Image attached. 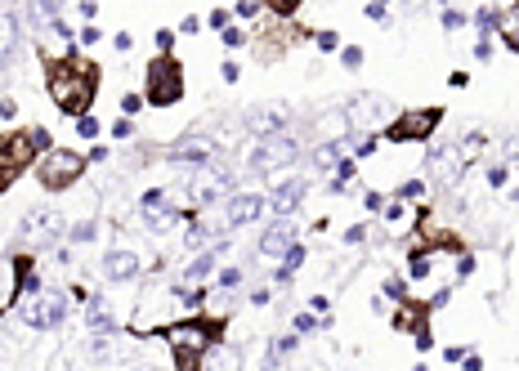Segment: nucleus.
<instances>
[{
  "label": "nucleus",
  "mask_w": 519,
  "mask_h": 371,
  "mask_svg": "<svg viewBox=\"0 0 519 371\" xmlns=\"http://www.w3.org/2000/svg\"><path fill=\"white\" fill-rule=\"evenodd\" d=\"M475 59H479V63H488V59H493V41H488V36H479V41H475Z\"/></svg>",
  "instance_id": "obj_42"
},
{
  "label": "nucleus",
  "mask_w": 519,
  "mask_h": 371,
  "mask_svg": "<svg viewBox=\"0 0 519 371\" xmlns=\"http://www.w3.org/2000/svg\"><path fill=\"white\" fill-rule=\"evenodd\" d=\"M300 157V139L291 130H273V134H260L256 143L246 148V166L251 171H260V175H269V171H282V166H291Z\"/></svg>",
  "instance_id": "obj_5"
},
{
  "label": "nucleus",
  "mask_w": 519,
  "mask_h": 371,
  "mask_svg": "<svg viewBox=\"0 0 519 371\" xmlns=\"http://www.w3.org/2000/svg\"><path fill=\"white\" fill-rule=\"evenodd\" d=\"M264 210H269V197H260V193H228V201H224V224L228 228H246V224H256Z\"/></svg>",
  "instance_id": "obj_12"
},
{
  "label": "nucleus",
  "mask_w": 519,
  "mask_h": 371,
  "mask_svg": "<svg viewBox=\"0 0 519 371\" xmlns=\"http://www.w3.org/2000/svg\"><path fill=\"white\" fill-rule=\"evenodd\" d=\"M179 31H183V36H193V31H202V19H193V14H183V19H179Z\"/></svg>",
  "instance_id": "obj_45"
},
{
  "label": "nucleus",
  "mask_w": 519,
  "mask_h": 371,
  "mask_svg": "<svg viewBox=\"0 0 519 371\" xmlns=\"http://www.w3.org/2000/svg\"><path fill=\"white\" fill-rule=\"evenodd\" d=\"M228 23H233V9H211L206 14V27H215V31H224Z\"/></svg>",
  "instance_id": "obj_33"
},
{
  "label": "nucleus",
  "mask_w": 519,
  "mask_h": 371,
  "mask_svg": "<svg viewBox=\"0 0 519 371\" xmlns=\"http://www.w3.org/2000/svg\"><path fill=\"white\" fill-rule=\"evenodd\" d=\"M506 179H510L506 166H488V183H493V188H506Z\"/></svg>",
  "instance_id": "obj_40"
},
{
  "label": "nucleus",
  "mask_w": 519,
  "mask_h": 371,
  "mask_svg": "<svg viewBox=\"0 0 519 371\" xmlns=\"http://www.w3.org/2000/svg\"><path fill=\"white\" fill-rule=\"evenodd\" d=\"M215 157H220V148H215V139H211V134H183V139L171 148V157H166V161H171L175 166V171H202V166H211Z\"/></svg>",
  "instance_id": "obj_9"
},
{
  "label": "nucleus",
  "mask_w": 519,
  "mask_h": 371,
  "mask_svg": "<svg viewBox=\"0 0 519 371\" xmlns=\"http://www.w3.org/2000/svg\"><path fill=\"white\" fill-rule=\"evenodd\" d=\"M220 322H175L171 331H166V345H171V353H175V367L179 371H197L206 362V349L220 340Z\"/></svg>",
  "instance_id": "obj_2"
},
{
  "label": "nucleus",
  "mask_w": 519,
  "mask_h": 371,
  "mask_svg": "<svg viewBox=\"0 0 519 371\" xmlns=\"http://www.w3.org/2000/svg\"><path fill=\"white\" fill-rule=\"evenodd\" d=\"M233 19H260V0H238V9H233Z\"/></svg>",
  "instance_id": "obj_32"
},
{
  "label": "nucleus",
  "mask_w": 519,
  "mask_h": 371,
  "mask_svg": "<svg viewBox=\"0 0 519 371\" xmlns=\"http://www.w3.org/2000/svg\"><path fill=\"white\" fill-rule=\"evenodd\" d=\"M130 45H135V41H130V31H116V36H112V49H116V54H126Z\"/></svg>",
  "instance_id": "obj_48"
},
{
  "label": "nucleus",
  "mask_w": 519,
  "mask_h": 371,
  "mask_svg": "<svg viewBox=\"0 0 519 371\" xmlns=\"http://www.w3.org/2000/svg\"><path fill=\"white\" fill-rule=\"evenodd\" d=\"M86 166H90V157L72 153V148H45L31 171H36V183H41L45 193H68L72 183H81Z\"/></svg>",
  "instance_id": "obj_3"
},
{
  "label": "nucleus",
  "mask_w": 519,
  "mask_h": 371,
  "mask_svg": "<svg viewBox=\"0 0 519 371\" xmlns=\"http://www.w3.org/2000/svg\"><path fill=\"white\" fill-rule=\"evenodd\" d=\"M19 36H23V23H19V14H9V9H0V72L14 63V54H19Z\"/></svg>",
  "instance_id": "obj_18"
},
{
  "label": "nucleus",
  "mask_w": 519,
  "mask_h": 371,
  "mask_svg": "<svg viewBox=\"0 0 519 371\" xmlns=\"http://www.w3.org/2000/svg\"><path fill=\"white\" fill-rule=\"evenodd\" d=\"M501 41H506L515 54H519V0H515V9H510V19L501 23Z\"/></svg>",
  "instance_id": "obj_24"
},
{
  "label": "nucleus",
  "mask_w": 519,
  "mask_h": 371,
  "mask_svg": "<svg viewBox=\"0 0 519 371\" xmlns=\"http://www.w3.org/2000/svg\"><path fill=\"white\" fill-rule=\"evenodd\" d=\"M68 238H72L76 246H86V242H94V238H99V228L90 224V219H76V224L68 228Z\"/></svg>",
  "instance_id": "obj_26"
},
{
  "label": "nucleus",
  "mask_w": 519,
  "mask_h": 371,
  "mask_svg": "<svg viewBox=\"0 0 519 371\" xmlns=\"http://www.w3.org/2000/svg\"><path fill=\"white\" fill-rule=\"evenodd\" d=\"M448 86H452V90H465V86H470V76H465V72H452Z\"/></svg>",
  "instance_id": "obj_58"
},
{
  "label": "nucleus",
  "mask_w": 519,
  "mask_h": 371,
  "mask_svg": "<svg viewBox=\"0 0 519 371\" xmlns=\"http://www.w3.org/2000/svg\"><path fill=\"white\" fill-rule=\"evenodd\" d=\"M305 193H309V179H305V175L282 179L278 188H273V197H269V210H273V215H291L300 201H305Z\"/></svg>",
  "instance_id": "obj_16"
},
{
  "label": "nucleus",
  "mask_w": 519,
  "mask_h": 371,
  "mask_svg": "<svg viewBox=\"0 0 519 371\" xmlns=\"http://www.w3.org/2000/svg\"><path fill=\"white\" fill-rule=\"evenodd\" d=\"M341 63L349 67V72H358V67H363V49H358V45H345V49H341Z\"/></svg>",
  "instance_id": "obj_29"
},
{
  "label": "nucleus",
  "mask_w": 519,
  "mask_h": 371,
  "mask_svg": "<svg viewBox=\"0 0 519 371\" xmlns=\"http://www.w3.org/2000/svg\"><path fill=\"white\" fill-rule=\"evenodd\" d=\"M363 238H367V224H354V228H349V233H345V242H349V246H358Z\"/></svg>",
  "instance_id": "obj_52"
},
{
  "label": "nucleus",
  "mask_w": 519,
  "mask_h": 371,
  "mask_svg": "<svg viewBox=\"0 0 519 371\" xmlns=\"http://www.w3.org/2000/svg\"><path fill=\"white\" fill-rule=\"evenodd\" d=\"M121 108H126V116H130V112H139V108H143V94H126V98H121Z\"/></svg>",
  "instance_id": "obj_51"
},
{
  "label": "nucleus",
  "mask_w": 519,
  "mask_h": 371,
  "mask_svg": "<svg viewBox=\"0 0 519 371\" xmlns=\"http://www.w3.org/2000/svg\"><path fill=\"white\" fill-rule=\"evenodd\" d=\"M448 300H452V286H443V291H434V295H430V309H443Z\"/></svg>",
  "instance_id": "obj_50"
},
{
  "label": "nucleus",
  "mask_w": 519,
  "mask_h": 371,
  "mask_svg": "<svg viewBox=\"0 0 519 371\" xmlns=\"http://www.w3.org/2000/svg\"><path fill=\"white\" fill-rule=\"evenodd\" d=\"M108 134H112V139H130V134H135V121H130V116H121V121L108 126Z\"/></svg>",
  "instance_id": "obj_36"
},
{
  "label": "nucleus",
  "mask_w": 519,
  "mask_h": 371,
  "mask_svg": "<svg viewBox=\"0 0 519 371\" xmlns=\"http://www.w3.org/2000/svg\"><path fill=\"white\" fill-rule=\"evenodd\" d=\"M363 206H367V210H385V201H381V193L367 188V193H363Z\"/></svg>",
  "instance_id": "obj_49"
},
{
  "label": "nucleus",
  "mask_w": 519,
  "mask_h": 371,
  "mask_svg": "<svg viewBox=\"0 0 519 371\" xmlns=\"http://www.w3.org/2000/svg\"><path fill=\"white\" fill-rule=\"evenodd\" d=\"M171 45H175V31H157V49H161V54H166Z\"/></svg>",
  "instance_id": "obj_59"
},
{
  "label": "nucleus",
  "mask_w": 519,
  "mask_h": 371,
  "mask_svg": "<svg viewBox=\"0 0 519 371\" xmlns=\"http://www.w3.org/2000/svg\"><path fill=\"white\" fill-rule=\"evenodd\" d=\"M385 300H398V305H403V300H408V282L390 278V282H385Z\"/></svg>",
  "instance_id": "obj_28"
},
{
  "label": "nucleus",
  "mask_w": 519,
  "mask_h": 371,
  "mask_svg": "<svg viewBox=\"0 0 519 371\" xmlns=\"http://www.w3.org/2000/svg\"><path fill=\"white\" fill-rule=\"evenodd\" d=\"M59 5H63V0H27V19H31V27L59 23Z\"/></svg>",
  "instance_id": "obj_20"
},
{
  "label": "nucleus",
  "mask_w": 519,
  "mask_h": 371,
  "mask_svg": "<svg viewBox=\"0 0 519 371\" xmlns=\"http://www.w3.org/2000/svg\"><path fill=\"white\" fill-rule=\"evenodd\" d=\"M72 126H76V134H81V139H94V134H99V121H94L90 112H86V116H76Z\"/></svg>",
  "instance_id": "obj_31"
},
{
  "label": "nucleus",
  "mask_w": 519,
  "mask_h": 371,
  "mask_svg": "<svg viewBox=\"0 0 519 371\" xmlns=\"http://www.w3.org/2000/svg\"><path fill=\"white\" fill-rule=\"evenodd\" d=\"M475 273V255H461L457 260V278H470Z\"/></svg>",
  "instance_id": "obj_53"
},
{
  "label": "nucleus",
  "mask_w": 519,
  "mask_h": 371,
  "mask_svg": "<svg viewBox=\"0 0 519 371\" xmlns=\"http://www.w3.org/2000/svg\"><path fill=\"white\" fill-rule=\"evenodd\" d=\"M31 143H36L41 153H45V148H54V143H49V130H45V126H31Z\"/></svg>",
  "instance_id": "obj_43"
},
{
  "label": "nucleus",
  "mask_w": 519,
  "mask_h": 371,
  "mask_svg": "<svg viewBox=\"0 0 519 371\" xmlns=\"http://www.w3.org/2000/svg\"><path fill=\"white\" fill-rule=\"evenodd\" d=\"M81 45H99V27L86 23V31H81Z\"/></svg>",
  "instance_id": "obj_56"
},
{
  "label": "nucleus",
  "mask_w": 519,
  "mask_h": 371,
  "mask_svg": "<svg viewBox=\"0 0 519 371\" xmlns=\"http://www.w3.org/2000/svg\"><path fill=\"white\" fill-rule=\"evenodd\" d=\"M421 327H425V313L412 309L408 300H403V305H398V313H394V331H412V335H416Z\"/></svg>",
  "instance_id": "obj_21"
},
{
  "label": "nucleus",
  "mask_w": 519,
  "mask_h": 371,
  "mask_svg": "<svg viewBox=\"0 0 519 371\" xmlns=\"http://www.w3.org/2000/svg\"><path fill=\"white\" fill-rule=\"evenodd\" d=\"M41 148L31 143V130H14L0 139V166H9V171H27V166H36Z\"/></svg>",
  "instance_id": "obj_13"
},
{
  "label": "nucleus",
  "mask_w": 519,
  "mask_h": 371,
  "mask_svg": "<svg viewBox=\"0 0 519 371\" xmlns=\"http://www.w3.org/2000/svg\"><path fill=\"white\" fill-rule=\"evenodd\" d=\"M68 305H72V295H63L54 291V286H41L31 300H23V322L31 331H59L63 327V317H68Z\"/></svg>",
  "instance_id": "obj_6"
},
{
  "label": "nucleus",
  "mask_w": 519,
  "mask_h": 371,
  "mask_svg": "<svg viewBox=\"0 0 519 371\" xmlns=\"http://www.w3.org/2000/svg\"><path fill=\"white\" fill-rule=\"evenodd\" d=\"M287 246H296V224H291V215H278V224H269L260 233V255L264 260H282Z\"/></svg>",
  "instance_id": "obj_14"
},
{
  "label": "nucleus",
  "mask_w": 519,
  "mask_h": 371,
  "mask_svg": "<svg viewBox=\"0 0 519 371\" xmlns=\"http://www.w3.org/2000/svg\"><path fill=\"white\" fill-rule=\"evenodd\" d=\"M367 19H372V23H390V9H385V0H372V5H367Z\"/></svg>",
  "instance_id": "obj_39"
},
{
  "label": "nucleus",
  "mask_w": 519,
  "mask_h": 371,
  "mask_svg": "<svg viewBox=\"0 0 519 371\" xmlns=\"http://www.w3.org/2000/svg\"><path fill=\"white\" fill-rule=\"evenodd\" d=\"M345 116H349V121H354V126H376V121H390V116H394V103H390V98H385V94H354V98H349V103H345Z\"/></svg>",
  "instance_id": "obj_11"
},
{
  "label": "nucleus",
  "mask_w": 519,
  "mask_h": 371,
  "mask_svg": "<svg viewBox=\"0 0 519 371\" xmlns=\"http://www.w3.org/2000/svg\"><path fill=\"white\" fill-rule=\"evenodd\" d=\"M475 23H479V31H501V23H506V19H501V9H493V5H483V9H475Z\"/></svg>",
  "instance_id": "obj_25"
},
{
  "label": "nucleus",
  "mask_w": 519,
  "mask_h": 371,
  "mask_svg": "<svg viewBox=\"0 0 519 371\" xmlns=\"http://www.w3.org/2000/svg\"><path fill=\"white\" fill-rule=\"evenodd\" d=\"M416 349H421V353H430V349H434V335H430V327H421V331H416Z\"/></svg>",
  "instance_id": "obj_47"
},
{
  "label": "nucleus",
  "mask_w": 519,
  "mask_h": 371,
  "mask_svg": "<svg viewBox=\"0 0 519 371\" xmlns=\"http://www.w3.org/2000/svg\"><path fill=\"white\" fill-rule=\"evenodd\" d=\"M318 49H323V54H336V49H341V36H336V31H318Z\"/></svg>",
  "instance_id": "obj_34"
},
{
  "label": "nucleus",
  "mask_w": 519,
  "mask_h": 371,
  "mask_svg": "<svg viewBox=\"0 0 519 371\" xmlns=\"http://www.w3.org/2000/svg\"><path fill=\"white\" fill-rule=\"evenodd\" d=\"M220 81H228V86H233V81H238V63H220Z\"/></svg>",
  "instance_id": "obj_54"
},
{
  "label": "nucleus",
  "mask_w": 519,
  "mask_h": 371,
  "mask_svg": "<svg viewBox=\"0 0 519 371\" xmlns=\"http://www.w3.org/2000/svg\"><path fill=\"white\" fill-rule=\"evenodd\" d=\"M188 193H193L197 206H215L220 197H228V193H233V175H228V166L211 161V166H202V171H193Z\"/></svg>",
  "instance_id": "obj_10"
},
{
  "label": "nucleus",
  "mask_w": 519,
  "mask_h": 371,
  "mask_svg": "<svg viewBox=\"0 0 519 371\" xmlns=\"http://www.w3.org/2000/svg\"><path fill=\"white\" fill-rule=\"evenodd\" d=\"M430 264H434L430 250H412L408 255V278H430Z\"/></svg>",
  "instance_id": "obj_23"
},
{
  "label": "nucleus",
  "mask_w": 519,
  "mask_h": 371,
  "mask_svg": "<svg viewBox=\"0 0 519 371\" xmlns=\"http://www.w3.org/2000/svg\"><path fill=\"white\" fill-rule=\"evenodd\" d=\"M143 81H148V86H143V103H153V108H175L183 98V67L171 54H157L153 63H148Z\"/></svg>",
  "instance_id": "obj_4"
},
{
  "label": "nucleus",
  "mask_w": 519,
  "mask_h": 371,
  "mask_svg": "<svg viewBox=\"0 0 519 371\" xmlns=\"http://www.w3.org/2000/svg\"><path fill=\"white\" fill-rule=\"evenodd\" d=\"M309 309H313V313H327L331 300H327V295H309Z\"/></svg>",
  "instance_id": "obj_55"
},
{
  "label": "nucleus",
  "mask_w": 519,
  "mask_h": 371,
  "mask_svg": "<svg viewBox=\"0 0 519 371\" xmlns=\"http://www.w3.org/2000/svg\"><path fill=\"white\" fill-rule=\"evenodd\" d=\"M461 367H465V371H479V367H483V358H479V353H465Z\"/></svg>",
  "instance_id": "obj_60"
},
{
  "label": "nucleus",
  "mask_w": 519,
  "mask_h": 371,
  "mask_svg": "<svg viewBox=\"0 0 519 371\" xmlns=\"http://www.w3.org/2000/svg\"><path fill=\"white\" fill-rule=\"evenodd\" d=\"M439 23H443L448 31H457V27H465V14H461V9H443V14H439Z\"/></svg>",
  "instance_id": "obj_37"
},
{
  "label": "nucleus",
  "mask_w": 519,
  "mask_h": 371,
  "mask_svg": "<svg viewBox=\"0 0 519 371\" xmlns=\"http://www.w3.org/2000/svg\"><path fill=\"white\" fill-rule=\"evenodd\" d=\"M398 197H403V201H421V197H425V179H408V183H398Z\"/></svg>",
  "instance_id": "obj_27"
},
{
  "label": "nucleus",
  "mask_w": 519,
  "mask_h": 371,
  "mask_svg": "<svg viewBox=\"0 0 519 371\" xmlns=\"http://www.w3.org/2000/svg\"><path fill=\"white\" fill-rule=\"evenodd\" d=\"M94 81H99V76H94V67L68 54V59H54V63H49L45 90H49V98H54V108H59V112L86 116L90 103H94V94H99Z\"/></svg>",
  "instance_id": "obj_1"
},
{
  "label": "nucleus",
  "mask_w": 519,
  "mask_h": 371,
  "mask_svg": "<svg viewBox=\"0 0 519 371\" xmlns=\"http://www.w3.org/2000/svg\"><path fill=\"white\" fill-rule=\"evenodd\" d=\"M403 206H408L403 197H398V201H390V206H385V219H390V224H398V219H403Z\"/></svg>",
  "instance_id": "obj_44"
},
{
  "label": "nucleus",
  "mask_w": 519,
  "mask_h": 371,
  "mask_svg": "<svg viewBox=\"0 0 519 371\" xmlns=\"http://www.w3.org/2000/svg\"><path fill=\"white\" fill-rule=\"evenodd\" d=\"M220 36H224V45H228V49H238V45H242V41H246V31H242V27H233V23H228V27H224V31H220Z\"/></svg>",
  "instance_id": "obj_38"
},
{
  "label": "nucleus",
  "mask_w": 519,
  "mask_h": 371,
  "mask_svg": "<svg viewBox=\"0 0 519 371\" xmlns=\"http://www.w3.org/2000/svg\"><path fill=\"white\" fill-rule=\"evenodd\" d=\"M228 250V242H215L211 250H202V255H193L188 264H183V282H202V278H211L215 273V260H220Z\"/></svg>",
  "instance_id": "obj_19"
},
{
  "label": "nucleus",
  "mask_w": 519,
  "mask_h": 371,
  "mask_svg": "<svg viewBox=\"0 0 519 371\" xmlns=\"http://www.w3.org/2000/svg\"><path fill=\"white\" fill-rule=\"evenodd\" d=\"M76 14H81V23H94V19H99V5H94V0H81Z\"/></svg>",
  "instance_id": "obj_41"
},
{
  "label": "nucleus",
  "mask_w": 519,
  "mask_h": 371,
  "mask_svg": "<svg viewBox=\"0 0 519 371\" xmlns=\"http://www.w3.org/2000/svg\"><path fill=\"white\" fill-rule=\"evenodd\" d=\"M264 9H273V14H282V19H287V14H296L300 9V0H260Z\"/></svg>",
  "instance_id": "obj_35"
},
{
  "label": "nucleus",
  "mask_w": 519,
  "mask_h": 371,
  "mask_svg": "<svg viewBox=\"0 0 519 371\" xmlns=\"http://www.w3.org/2000/svg\"><path fill=\"white\" fill-rule=\"evenodd\" d=\"M14 179H19V171H9V166H0V193H5Z\"/></svg>",
  "instance_id": "obj_57"
},
{
  "label": "nucleus",
  "mask_w": 519,
  "mask_h": 371,
  "mask_svg": "<svg viewBox=\"0 0 519 371\" xmlns=\"http://www.w3.org/2000/svg\"><path fill=\"white\" fill-rule=\"evenodd\" d=\"M139 273H143V264H139V255L130 246H112L104 255V278L108 282H135Z\"/></svg>",
  "instance_id": "obj_15"
},
{
  "label": "nucleus",
  "mask_w": 519,
  "mask_h": 371,
  "mask_svg": "<svg viewBox=\"0 0 519 371\" xmlns=\"http://www.w3.org/2000/svg\"><path fill=\"white\" fill-rule=\"evenodd\" d=\"M300 264H305V246H287V255H282V264H278V282H291L296 273H300Z\"/></svg>",
  "instance_id": "obj_22"
},
{
  "label": "nucleus",
  "mask_w": 519,
  "mask_h": 371,
  "mask_svg": "<svg viewBox=\"0 0 519 371\" xmlns=\"http://www.w3.org/2000/svg\"><path fill=\"white\" fill-rule=\"evenodd\" d=\"M439 121H443L439 108H412V112L385 121V139L390 143H421V139H430V134L439 130Z\"/></svg>",
  "instance_id": "obj_7"
},
{
  "label": "nucleus",
  "mask_w": 519,
  "mask_h": 371,
  "mask_svg": "<svg viewBox=\"0 0 519 371\" xmlns=\"http://www.w3.org/2000/svg\"><path fill=\"white\" fill-rule=\"evenodd\" d=\"M287 121H291V108H287V103H273V108H251V112H246V130H256V134L287 130Z\"/></svg>",
  "instance_id": "obj_17"
},
{
  "label": "nucleus",
  "mask_w": 519,
  "mask_h": 371,
  "mask_svg": "<svg viewBox=\"0 0 519 371\" xmlns=\"http://www.w3.org/2000/svg\"><path fill=\"white\" fill-rule=\"evenodd\" d=\"M14 116H19V103H14V98H0V121H14Z\"/></svg>",
  "instance_id": "obj_46"
},
{
  "label": "nucleus",
  "mask_w": 519,
  "mask_h": 371,
  "mask_svg": "<svg viewBox=\"0 0 519 371\" xmlns=\"http://www.w3.org/2000/svg\"><path fill=\"white\" fill-rule=\"evenodd\" d=\"M465 166H470V161L461 157V148H457V143H439V148H430V153H425V171H430V179L439 183L443 193H452V188L461 183Z\"/></svg>",
  "instance_id": "obj_8"
},
{
  "label": "nucleus",
  "mask_w": 519,
  "mask_h": 371,
  "mask_svg": "<svg viewBox=\"0 0 519 371\" xmlns=\"http://www.w3.org/2000/svg\"><path fill=\"white\" fill-rule=\"evenodd\" d=\"M242 282V268L238 264H228V268H220V291H233V286Z\"/></svg>",
  "instance_id": "obj_30"
}]
</instances>
